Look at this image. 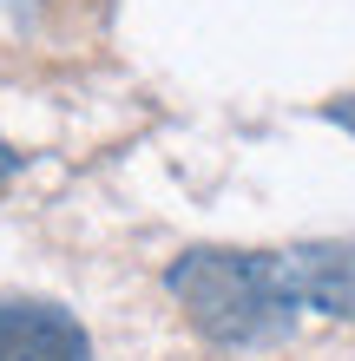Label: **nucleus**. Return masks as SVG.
Here are the masks:
<instances>
[{
  "mask_svg": "<svg viewBox=\"0 0 355 361\" xmlns=\"http://www.w3.org/2000/svg\"><path fill=\"white\" fill-rule=\"evenodd\" d=\"M164 289L178 295L191 329L224 348H270L296 329V295L283 257L270 250H184L164 269Z\"/></svg>",
  "mask_w": 355,
  "mask_h": 361,
  "instance_id": "f257e3e1",
  "label": "nucleus"
},
{
  "mask_svg": "<svg viewBox=\"0 0 355 361\" xmlns=\"http://www.w3.org/2000/svg\"><path fill=\"white\" fill-rule=\"evenodd\" d=\"M0 361H92V335L47 295H0Z\"/></svg>",
  "mask_w": 355,
  "mask_h": 361,
  "instance_id": "f03ea898",
  "label": "nucleus"
},
{
  "mask_svg": "<svg viewBox=\"0 0 355 361\" xmlns=\"http://www.w3.org/2000/svg\"><path fill=\"white\" fill-rule=\"evenodd\" d=\"M283 276L296 309H323L336 322H355V243H296L283 250Z\"/></svg>",
  "mask_w": 355,
  "mask_h": 361,
  "instance_id": "7ed1b4c3",
  "label": "nucleus"
},
{
  "mask_svg": "<svg viewBox=\"0 0 355 361\" xmlns=\"http://www.w3.org/2000/svg\"><path fill=\"white\" fill-rule=\"evenodd\" d=\"M329 118H336V125H342V132H355V92H349L342 105H329Z\"/></svg>",
  "mask_w": 355,
  "mask_h": 361,
  "instance_id": "20e7f679",
  "label": "nucleus"
},
{
  "mask_svg": "<svg viewBox=\"0 0 355 361\" xmlns=\"http://www.w3.org/2000/svg\"><path fill=\"white\" fill-rule=\"evenodd\" d=\"M13 171H20V158H13V152H7V138H0V184H7V178H13Z\"/></svg>",
  "mask_w": 355,
  "mask_h": 361,
  "instance_id": "39448f33",
  "label": "nucleus"
}]
</instances>
